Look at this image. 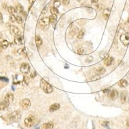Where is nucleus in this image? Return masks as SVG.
<instances>
[{
  "mask_svg": "<svg viewBox=\"0 0 129 129\" xmlns=\"http://www.w3.org/2000/svg\"><path fill=\"white\" fill-rule=\"evenodd\" d=\"M16 17H15L14 15H13V14L10 15V20L12 22H13V23H14V22L16 21Z\"/></svg>",
  "mask_w": 129,
  "mask_h": 129,
  "instance_id": "obj_33",
  "label": "nucleus"
},
{
  "mask_svg": "<svg viewBox=\"0 0 129 129\" xmlns=\"http://www.w3.org/2000/svg\"><path fill=\"white\" fill-rule=\"evenodd\" d=\"M30 106H31V103L29 99H24L20 101V107L24 110L29 109Z\"/></svg>",
  "mask_w": 129,
  "mask_h": 129,
  "instance_id": "obj_4",
  "label": "nucleus"
},
{
  "mask_svg": "<svg viewBox=\"0 0 129 129\" xmlns=\"http://www.w3.org/2000/svg\"><path fill=\"white\" fill-rule=\"evenodd\" d=\"M40 87L42 90L46 94H50L53 92V87L43 79L40 81Z\"/></svg>",
  "mask_w": 129,
  "mask_h": 129,
  "instance_id": "obj_2",
  "label": "nucleus"
},
{
  "mask_svg": "<svg viewBox=\"0 0 129 129\" xmlns=\"http://www.w3.org/2000/svg\"><path fill=\"white\" fill-rule=\"evenodd\" d=\"M14 95H13L12 94H11V93H8V94H7L5 97V101H7L9 103L12 102V101H14Z\"/></svg>",
  "mask_w": 129,
  "mask_h": 129,
  "instance_id": "obj_13",
  "label": "nucleus"
},
{
  "mask_svg": "<svg viewBox=\"0 0 129 129\" xmlns=\"http://www.w3.org/2000/svg\"><path fill=\"white\" fill-rule=\"evenodd\" d=\"M36 76V73L35 72H32V73L30 74V78H34Z\"/></svg>",
  "mask_w": 129,
  "mask_h": 129,
  "instance_id": "obj_36",
  "label": "nucleus"
},
{
  "mask_svg": "<svg viewBox=\"0 0 129 129\" xmlns=\"http://www.w3.org/2000/svg\"><path fill=\"white\" fill-rule=\"evenodd\" d=\"M3 22V15L0 12V23H1Z\"/></svg>",
  "mask_w": 129,
  "mask_h": 129,
  "instance_id": "obj_38",
  "label": "nucleus"
},
{
  "mask_svg": "<svg viewBox=\"0 0 129 129\" xmlns=\"http://www.w3.org/2000/svg\"><path fill=\"white\" fill-rule=\"evenodd\" d=\"M30 67L27 63H23L20 66V71L21 73L24 74H29L30 72Z\"/></svg>",
  "mask_w": 129,
  "mask_h": 129,
  "instance_id": "obj_5",
  "label": "nucleus"
},
{
  "mask_svg": "<svg viewBox=\"0 0 129 129\" xmlns=\"http://www.w3.org/2000/svg\"><path fill=\"white\" fill-rule=\"evenodd\" d=\"M8 46V42L7 40H2L0 42V47L3 49H7Z\"/></svg>",
  "mask_w": 129,
  "mask_h": 129,
  "instance_id": "obj_18",
  "label": "nucleus"
},
{
  "mask_svg": "<svg viewBox=\"0 0 129 129\" xmlns=\"http://www.w3.org/2000/svg\"><path fill=\"white\" fill-rule=\"evenodd\" d=\"M16 11L18 13H23V7L20 4H18V5H16Z\"/></svg>",
  "mask_w": 129,
  "mask_h": 129,
  "instance_id": "obj_25",
  "label": "nucleus"
},
{
  "mask_svg": "<svg viewBox=\"0 0 129 129\" xmlns=\"http://www.w3.org/2000/svg\"><path fill=\"white\" fill-rule=\"evenodd\" d=\"M114 61V58L112 57H108L107 58H105L104 61V63L106 66H110Z\"/></svg>",
  "mask_w": 129,
  "mask_h": 129,
  "instance_id": "obj_16",
  "label": "nucleus"
},
{
  "mask_svg": "<svg viewBox=\"0 0 129 129\" xmlns=\"http://www.w3.org/2000/svg\"><path fill=\"white\" fill-rule=\"evenodd\" d=\"M49 17L50 23L52 25H55V24L56 23V21H57V15L52 14Z\"/></svg>",
  "mask_w": 129,
  "mask_h": 129,
  "instance_id": "obj_15",
  "label": "nucleus"
},
{
  "mask_svg": "<svg viewBox=\"0 0 129 129\" xmlns=\"http://www.w3.org/2000/svg\"><path fill=\"white\" fill-rule=\"evenodd\" d=\"M54 124L52 122H48L46 123H44L41 126L40 129H53Z\"/></svg>",
  "mask_w": 129,
  "mask_h": 129,
  "instance_id": "obj_10",
  "label": "nucleus"
},
{
  "mask_svg": "<svg viewBox=\"0 0 129 129\" xmlns=\"http://www.w3.org/2000/svg\"><path fill=\"white\" fill-rule=\"evenodd\" d=\"M60 108V105L59 103H54L50 105V107H49V111L51 112H53L54 111H56Z\"/></svg>",
  "mask_w": 129,
  "mask_h": 129,
  "instance_id": "obj_12",
  "label": "nucleus"
},
{
  "mask_svg": "<svg viewBox=\"0 0 129 129\" xmlns=\"http://www.w3.org/2000/svg\"><path fill=\"white\" fill-rule=\"evenodd\" d=\"M30 82V79L27 76V75H25L24 78H23V85L25 86H27L29 84Z\"/></svg>",
  "mask_w": 129,
  "mask_h": 129,
  "instance_id": "obj_22",
  "label": "nucleus"
},
{
  "mask_svg": "<svg viewBox=\"0 0 129 129\" xmlns=\"http://www.w3.org/2000/svg\"><path fill=\"white\" fill-rule=\"evenodd\" d=\"M38 23H39V25L40 26V27H42V29H46L49 27V24H50L49 17H45L40 19L39 22H38Z\"/></svg>",
  "mask_w": 129,
  "mask_h": 129,
  "instance_id": "obj_3",
  "label": "nucleus"
},
{
  "mask_svg": "<svg viewBox=\"0 0 129 129\" xmlns=\"http://www.w3.org/2000/svg\"><path fill=\"white\" fill-rule=\"evenodd\" d=\"M21 113L19 110H15L14 112H11L8 116V119L11 122L17 123L21 120Z\"/></svg>",
  "mask_w": 129,
  "mask_h": 129,
  "instance_id": "obj_1",
  "label": "nucleus"
},
{
  "mask_svg": "<svg viewBox=\"0 0 129 129\" xmlns=\"http://www.w3.org/2000/svg\"><path fill=\"white\" fill-rule=\"evenodd\" d=\"M62 3L64 5H68L70 3V0H62Z\"/></svg>",
  "mask_w": 129,
  "mask_h": 129,
  "instance_id": "obj_34",
  "label": "nucleus"
},
{
  "mask_svg": "<svg viewBox=\"0 0 129 129\" xmlns=\"http://www.w3.org/2000/svg\"><path fill=\"white\" fill-rule=\"evenodd\" d=\"M127 94L125 92H122L121 94V102L122 103H125L127 101Z\"/></svg>",
  "mask_w": 129,
  "mask_h": 129,
  "instance_id": "obj_19",
  "label": "nucleus"
},
{
  "mask_svg": "<svg viewBox=\"0 0 129 129\" xmlns=\"http://www.w3.org/2000/svg\"><path fill=\"white\" fill-rule=\"evenodd\" d=\"M61 5V2L59 0H56L54 2V6L55 8H58Z\"/></svg>",
  "mask_w": 129,
  "mask_h": 129,
  "instance_id": "obj_30",
  "label": "nucleus"
},
{
  "mask_svg": "<svg viewBox=\"0 0 129 129\" xmlns=\"http://www.w3.org/2000/svg\"><path fill=\"white\" fill-rule=\"evenodd\" d=\"M46 8H45V10H43V12H42V14H46Z\"/></svg>",
  "mask_w": 129,
  "mask_h": 129,
  "instance_id": "obj_40",
  "label": "nucleus"
},
{
  "mask_svg": "<svg viewBox=\"0 0 129 129\" xmlns=\"http://www.w3.org/2000/svg\"><path fill=\"white\" fill-rule=\"evenodd\" d=\"M34 117L32 116H30L29 117H26L25 119L24 123L25 125L28 128H30L31 127L34 125Z\"/></svg>",
  "mask_w": 129,
  "mask_h": 129,
  "instance_id": "obj_6",
  "label": "nucleus"
},
{
  "mask_svg": "<svg viewBox=\"0 0 129 129\" xmlns=\"http://www.w3.org/2000/svg\"><path fill=\"white\" fill-rule=\"evenodd\" d=\"M9 104H10L9 103L4 100L3 101L0 103V110H4L6 108H7L9 106Z\"/></svg>",
  "mask_w": 129,
  "mask_h": 129,
  "instance_id": "obj_14",
  "label": "nucleus"
},
{
  "mask_svg": "<svg viewBox=\"0 0 129 129\" xmlns=\"http://www.w3.org/2000/svg\"><path fill=\"white\" fill-rule=\"evenodd\" d=\"M120 41L124 46H128L129 44V36L126 34H122L120 36Z\"/></svg>",
  "mask_w": 129,
  "mask_h": 129,
  "instance_id": "obj_9",
  "label": "nucleus"
},
{
  "mask_svg": "<svg viewBox=\"0 0 129 129\" xmlns=\"http://www.w3.org/2000/svg\"><path fill=\"white\" fill-rule=\"evenodd\" d=\"M78 32V28L75 26H73L72 27V28L71 29V34L72 35H74L76 33Z\"/></svg>",
  "mask_w": 129,
  "mask_h": 129,
  "instance_id": "obj_26",
  "label": "nucleus"
},
{
  "mask_svg": "<svg viewBox=\"0 0 129 129\" xmlns=\"http://www.w3.org/2000/svg\"><path fill=\"white\" fill-rule=\"evenodd\" d=\"M36 43L37 47L39 49L40 46H42V39L41 38V37L38 36H37L36 37Z\"/></svg>",
  "mask_w": 129,
  "mask_h": 129,
  "instance_id": "obj_20",
  "label": "nucleus"
},
{
  "mask_svg": "<svg viewBox=\"0 0 129 129\" xmlns=\"http://www.w3.org/2000/svg\"><path fill=\"white\" fill-rule=\"evenodd\" d=\"M15 43L16 45H21L24 43V37L21 36H16L14 39Z\"/></svg>",
  "mask_w": 129,
  "mask_h": 129,
  "instance_id": "obj_11",
  "label": "nucleus"
},
{
  "mask_svg": "<svg viewBox=\"0 0 129 129\" xmlns=\"http://www.w3.org/2000/svg\"><path fill=\"white\" fill-rule=\"evenodd\" d=\"M91 2L92 3H96L98 2V0H91Z\"/></svg>",
  "mask_w": 129,
  "mask_h": 129,
  "instance_id": "obj_39",
  "label": "nucleus"
},
{
  "mask_svg": "<svg viewBox=\"0 0 129 129\" xmlns=\"http://www.w3.org/2000/svg\"><path fill=\"white\" fill-rule=\"evenodd\" d=\"M16 21L17 22V23H19V24H21L23 21V18L21 17H20V16H17L16 18Z\"/></svg>",
  "mask_w": 129,
  "mask_h": 129,
  "instance_id": "obj_31",
  "label": "nucleus"
},
{
  "mask_svg": "<svg viewBox=\"0 0 129 129\" xmlns=\"http://www.w3.org/2000/svg\"><path fill=\"white\" fill-rule=\"evenodd\" d=\"M50 12H51L52 14L57 15L59 13L58 10L57 9V8H55V7L51 8H50Z\"/></svg>",
  "mask_w": 129,
  "mask_h": 129,
  "instance_id": "obj_27",
  "label": "nucleus"
},
{
  "mask_svg": "<svg viewBox=\"0 0 129 129\" xmlns=\"http://www.w3.org/2000/svg\"><path fill=\"white\" fill-rule=\"evenodd\" d=\"M10 31L11 34H13L15 36H20L21 35V31L20 29L15 25H10Z\"/></svg>",
  "mask_w": 129,
  "mask_h": 129,
  "instance_id": "obj_8",
  "label": "nucleus"
},
{
  "mask_svg": "<svg viewBox=\"0 0 129 129\" xmlns=\"http://www.w3.org/2000/svg\"><path fill=\"white\" fill-rule=\"evenodd\" d=\"M85 33V29L81 30L80 31L78 32V39H82L83 37H84Z\"/></svg>",
  "mask_w": 129,
  "mask_h": 129,
  "instance_id": "obj_24",
  "label": "nucleus"
},
{
  "mask_svg": "<svg viewBox=\"0 0 129 129\" xmlns=\"http://www.w3.org/2000/svg\"><path fill=\"white\" fill-rule=\"evenodd\" d=\"M110 10L109 8H105V10L103 12V17L105 18V20H107L108 19L110 16Z\"/></svg>",
  "mask_w": 129,
  "mask_h": 129,
  "instance_id": "obj_17",
  "label": "nucleus"
},
{
  "mask_svg": "<svg viewBox=\"0 0 129 129\" xmlns=\"http://www.w3.org/2000/svg\"><path fill=\"white\" fill-rule=\"evenodd\" d=\"M119 87L123 88H125L127 87L128 86V82L125 79H122L119 82Z\"/></svg>",
  "mask_w": 129,
  "mask_h": 129,
  "instance_id": "obj_21",
  "label": "nucleus"
},
{
  "mask_svg": "<svg viewBox=\"0 0 129 129\" xmlns=\"http://www.w3.org/2000/svg\"><path fill=\"white\" fill-rule=\"evenodd\" d=\"M17 52L20 55H21V54H23V53L25 52V49H23V48H21V49H19L17 50Z\"/></svg>",
  "mask_w": 129,
  "mask_h": 129,
  "instance_id": "obj_32",
  "label": "nucleus"
},
{
  "mask_svg": "<svg viewBox=\"0 0 129 129\" xmlns=\"http://www.w3.org/2000/svg\"><path fill=\"white\" fill-rule=\"evenodd\" d=\"M97 72H98V73L100 74H103L105 73V72H106V70H105V68H103V67H100L97 69Z\"/></svg>",
  "mask_w": 129,
  "mask_h": 129,
  "instance_id": "obj_28",
  "label": "nucleus"
},
{
  "mask_svg": "<svg viewBox=\"0 0 129 129\" xmlns=\"http://www.w3.org/2000/svg\"><path fill=\"white\" fill-rule=\"evenodd\" d=\"M77 53L80 54V55H83L85 54V50H84V49L83 48H78L77 49Z\"/></svg>",
  "mask_w": 129,
  "mask_h": 129,
  "instance_id": "obj_29",
  "label": "nucleus"
},
{
  "mask_svg": "<svg viewBox=\"0 0 129 129\" xmlns=\"http://www.w3.org/2000/svg\"><path fill=\"white\" fill-rule=\"evenodd\" d=\"M8 12L10 13V14H13L14 15L16 12H17V11H16V8H14V7H8Z\"/></svg>",
  "mask_w": 129,
  "mask_h": 129,
  "instance_id": "obj_23",
  "label": "nucleus"
},
{
  "mask_svg": "<svg viewBox=\"0 0 129 129\" xmlns=\"http://www.w3.org/2000/svg\"><path fill=\"white\" fill-rule=\"evenodd\" d=\"M29 1L30 4L31 5H32L33 4H34V3H35L36 0H29Z\"/></svg>",
  "mask_w": 129,
  "mask_h": 129,
  "instance_id": "obj_37",
  "label": "nucleus"
},
{
  "mask_svg": "<svg viewBox=\"0 0 129 129\" xmlns=\"http://www.w3.org/2000/svg\"><path fill=\"white\" fill-rule=\"evenodd\" d=\"M118 96H119V93L117 90H115V89L110 90L108 93V97L111 100H116L118 97Z\"/></svg>",
  "mask_w": 129,
  "mask_h": 129,
  "instance_id": "obj_7",
  "label": "nucleus"
},
{
  "mask_svg": "<svg viewBox=\"0 0 129 129\" xmlns=\"http://www.w3.org/2000/svg\"><path fill=\"white\" fill-rule=\"evenodd\" d=\"M87 59H89V60H86V62H87V63H90V62H92V61H93V58L92 57H90V56H89V57H88L87 58Z\"/></svg>",
  "mask_w": 129,
  "mask_h": 129,
  "instance_id": "obj_35",
  "label": "nucleus"
},
{
  "mask_svg": "<svg viewBox=\"0 0 129 129\" xmlns=\"http://www.w3.org/2000/svg\"><path fill=\"white\" fill-rule=\"evenodd\" d=\"M128 22H129V18H128Z\"/></svg>",
  "mask_w": 129,
  "mask_h": 129,
  "instance_id": "obj_41",
  "label": "nucleus"
}]
</instances>
